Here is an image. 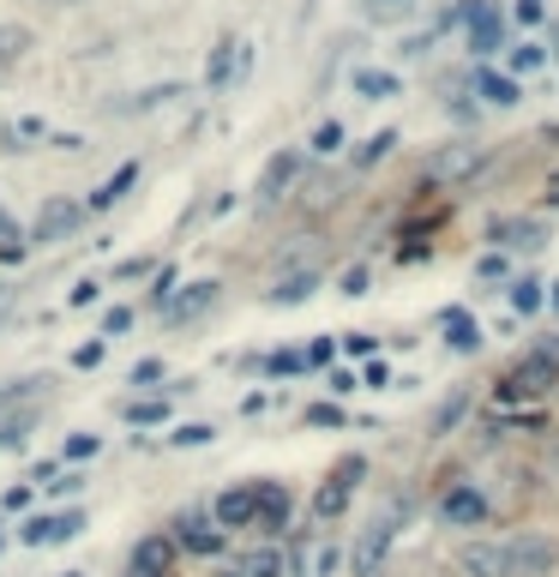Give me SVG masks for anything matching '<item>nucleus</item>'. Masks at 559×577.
Returning <instances> with one entry per match:
<instances>
[{"label":"nucleus","instance_id":"nucleus-52","mask_svg":"<svg viewBox=\"0 0 559 577\" xmlns=\"http://www.w3.org/2000/svg\"><path fill=\"white\" fill-rule=\"evenodd\" d=\"M0 313H7V289H0Z\"/></svg>","mask_w":559,"mask_h":577},{"label":"nucleus","instance_id":"nucleus-39","mask_svg":"<svg viewBox=\"0 0 559 577\" xmlns=\"http://www.w3.org/2000/svg\"><path fill=\"white\" fill-rule=\"evenodd\" d=\"M271 374H301V367H308V355H295V349H283V355H271Z\"/></svg>","mask_w":559,"mask_h":577},{"label":"nucleus","instance_id":"nucleus-34","mask_svg":"<svg viewBox=\"0 0 559 577\" xmlns=\"http://www.w3.org/2000/svg\"><path fill=\"white\" fill-rule=\"evenodd\" d=\"M337 145H343V126H337V121H325L320 133H313V145H308V151H313V157H332Z\"/></svg>","mask_w":559,"mask_h":577},{"label":"nucleus","instance_id":"nucleus-35","mask_svg":"<svg viewBox=\"0 0 559 577\" xmlns=\"http://www.w3.org/2000/svg\"><path fill=\"white\" fill-rule=\"evenodd\" d=\"M505 271H512V259H505V253H481V259H476L481 284H493V277H505Z\"/></svg>","mask_w":559,"mask_h":577},{"label":"nucleus","instance_id":"nucleus-49","mask_svg":"<svg viewBox=\"0 0 559 577\" xmlns=\"http://www.w3.org/2000/svg\"><path fill=\"white\" fill-rule=\"evenodd\" d=\"M12 235H19V229H12V217L0 211V241H12Z\"/></svg>","mask_w":559,"mask_h":577},{"label":"nucleus","instance_id":"nucleus-24","mask_svg":"<svg viewBox=\"0 0 559 577\" xmlns=\"http://www.w3.org/2000/svg\"><path fill=\"white\" fill-rule=\"evenodd\" d=\"M355 97H398V73H379V67H355Z\"/></svg>","mask_w":559,"mask_h":577},{"label":"nucleus","instance_id":"nucleus-42","mask_svg":"<svg viewBox=\"0 0 559 577\" xmlns=\"http://www.w3.org/2000/svg\"><path fill=\"white\" fill-rule=\"evenodd\" d=\"M343 295H367V271L355 265V271H343Z\"/></svg>","mask_w":559,"mask_h":577},{"label":"nucleus","instance_id":"nucleus-12","mask_svg":"<svg viewBox=\"0 0 559 577\" xmlns=\"http://www.w3.org/2000/svg\"><path fill=\"white\" fill-rule=\"evenodd\" d=\"M247 36H228V43H217L211 48V67H205V91H223L228 79H235L241 67H247Z\"/></svg>","mask_w":559,"mask_h":577},{"label":"nucleus","instance_id":"nucleus-21","mask_svg":"<svg viewBox=\"0 0 559 577\" xmlns=\"http://www.w3.org/2000/svg\"><path fill=\"white\" fill-rule=\"evenodd\" d=\"M476 91L488 97L493 109H517V102H524V91H517L512 73H476Z\"/></svg>","mask_w":559,"mask_h":577},{"label":"nucleus","instance_id":"nucleus-28","mask_svg":"<svg viewBox=\"0 0 559 577\" xmlns=\"http://www.w3.org/2000/svg\"><path fill=\"white\" fill-rule=\"evenodd\" d=\"M469 415V397L463 391H451L446 403H439V415H434V433H446V428H457V421Z\"/></svg>","mask_w":559,"mask_h":577},{"label":"nucleus","instance_id":"nucleus-19","mask_svg":"<svg viewBox=\"0 0 559 577\" xmlns=\"http://www.w3.org/2000/svg\"><path fill=\"white\" fill-rule=\"evenodd\" d=\"M31 428H36V403L19 409L12 397H0V445H24L31 440Z\"/></svg>","mask_w":559,"mask_h":577},{"label":"nucleus","instance_id":"nucleus-3","mask_svg":"<svg viewBox=\"0 0 559 577\" xmlns=\"http://www.w3.org/2000/svg\"><path fill=\"white\" fill-rule=\"evenodd\" d=\"M488 169V151L481 145H469V138H451V145H439L434 157H427V181H469V175H481Z\"/></svg>","mask_w":559,"mask_h":577},{"label":"nucleus","instance_id":"nucleus-44","mask_svg":"<svg viewBox=\"0 0 559 577\" xmlns=\"http://www.w3.org/2000/svg\"><path fill=\"white\" fill-rule=\"evenodd\" d=\"M517 24H541V0H517Z\"/></svg>","mask_w":559,"mask_h":577},{"label":"nucleus","instance_id":"nucleus-46","mask_svg":"<svg viewBox=\"0 0 559 577\" xmlns=\"http://www.w3.org/2000/svg\"><path fill=\"white\" fill-rule=\"evenodd\" d=\"M72 362H79V367H97V362H103V343H85V349L72 355Z\"/></svg>","mask_w":559,"mask_h":577},{"label":"nucleus","instance_id":"nucleus-2","mask_svg":"<svg viewBox=\"0 0 559 577\" xmlns=\"http://www.w3.org/2000/svg\"><path fill=\"white\" fill-rule=\"evenodd\" d=\"M559 379V362H548V355H524V362L512 367V374H505L500 385H493V397H500V403H517V397H536V391H548V385Z\"/></svg>","mask_w":559,"mask_h":577},{"label":"nucleus","instance_id":"nucleus-6","mask_svg":"<svg viewBox=\"0 0 559 577\" xmlns=\"http://www.w3.org/2000/svg\"><path fill=\"white\" fill-rule=\"evenodd\" d=\"M211 518H217L223 530H247V523H259V481H247V487H223L217 506H211Z\"/></svg>","mask_w":559,"mask_h":577},{"label":"nucleus","instance_id":"nucleus-54","mask_svg":"<svg viewBox=\"0 0 559 577\" xmlns=\"http://www.w3.org/2000/svg\"><path fill=\"white\" fill-rule=\"evenodd\" d=\"M126 577H133V572H126Z\"/></svg>","mask_w":559,"mask_h":577},{"label":"nucleus","instance_id":"nucleus-18","mask_svg":"<svg viewBox=\"0 0 559 577\" xmlns=\"http://www.w3.org/2000/svg\"><path fill=\"white\" fill-rule=\"evenodd\" d=\"M169 559H175V542L145 535V542L133 547V577H169Z\"/></svg>","mask_w":559,"mask_h":577},{"label":"nucleus","instance_id":"nucleus-26","mask_svg":"<svg viewBox=\"0 0 559 577\" xmlns=\"http://www.w3.org/2000/svg\"><path fill=\"white\" fill-rule=\"evenodd\" d=\"M133 428H157V421H169V397H150V403H126L121 409Z\"/></svg>","mask_w":559,"mask_h":577},{"label":"nucleus","instance_id":"nucleus-36","mask_svg":"<svg viewBox=\"0 0 559 577\" xmlns=\"http://www.w3.org/2000/svg\"><path fill=\"white\" fill-rule=\"evenodd\" d=\"M373 349H379V343L367 337V331H355V337H343V355H355V362H373Z\"/></svg>","mask_w":559,"mask_h":577},{"label":"nucleus","instance_id":"nucleus-15","mask_svg":"<svg viewBox=\"0 0 559 577\" xmlns=\"http://www.w3.org/2000/svg\"><path fill=\"white\" fill-rule=\"evenodd\" d=\"M79 217H85V204H72V199H48V204H43V217H36V229H31V241H60V235H72V229H79Z\"/></svg>","mask_w":559,"mask_h":577},{"label":"nucleus","instance_id":"nucleus-16","mask_svg":"<svg viewBox=\"0 0 559 577\" xmlns=\"http://www.w3.org/2000/svg\"><path fill=\"white\" fill-rule=\"evenodd\" d=\"M488 235L500 241V253H505V247H541V241H548V229H541L536 217H493Z\"/></svg>","mask_w":559,"mask_h":577},{"label":"nucleus","instance_id":"nucleus-13","mask_svg":"<svg viewBox=\"0 0 559 577\" xmlns=\"http://www.w3.org/2000/svg\"><path fill=\"white\" fill-rule=\"evenodd\" d=\"M211 301H217V277H199V284H187L181 295H169L163 319H169V325H187V319H193V313H205Z\"/></svg>","mask_w":559,"mask_h":577},{"label":"nucleus","instance_id":"nucleus-22","mask_svg":"<svg viewBox=\"0 0 559 577\" xmlns=\"http://www.w3.org/2000/svg\"><path fill=\"white\" fill-rule=\"evenodd\" d=\"M133 181H138V163H121V169H114V175H109V181H103V187H97V192H91V211H109V204H114V199H121V192H126V187H133Z\"/></svg>","mask_w":559,"mask_h":577},{"label":"nucleus","instance_id":"nucleus-47","mask_svg":"<svg viewBox=\"0 0 559 577\" xmlns=\"http://www.w3.org/2000/svg\"><path fill=\"white\" fill-rule=\"evenodd\" d=\"M0 506H7V511H24V506H31V487H12V493L0 499Z\"/></svg>","mask_w":559,"mask_h":577},{"label":"nucleus","instance_id":"nucleus-10","mask_svg":"<svg viewBox=\"0 0 559 577\" xmlns=\"http://www.w3.org/2000/svg\"><path fill=\"white\" fill-rule=\"evenodd\" d=\"M500 43H505V12L493 0H481L476 19H469V55H500Z\"/></svg>","mask_w":559,"mask_h":577},{"label":"nucleus","instance_id":"nucleus-14","mask_svg":"<svg viewBox=\"0 0 559 577\" xmlns=\"http://www.w3.org/2000/svg\"><path fill=\"white\" fill-rule=\"evenodd\" d=\"M301 163H308V157H301V151H277V157L265 163V175H259V199H265V204H271V199H283V192L295 187Z\"/></svg>","mask_w":559,"mask_h":577},{"label":"nucleus","instance_id":"nucleus-45","mask_svg":"<svg viewBox=\"0 0 559 577\" xmlns=\"http://www.w3.org/2000/svg\"><path fill=\"white\" fill-rule=\"evenodd\" d=\"M97 295H103V284H79V289H72V307H91Z\"/></svg>","mask_w":559,"mask_h":577},{"label":"nucleus","instance_id":"nucleus-38","mask_svg":"<svg viewBox=\"0 0 559 577\" xmlns=\"http://www.w3.org/2000/svg\"><path fill=\"white\" fill-rule=\"evenodd\" d=\"M308 421H313V428H337L343 409H337V403H308Z\"/></svg>","mask_w":559,"mask_h":577},{"label":"nucleus","instance_id":"nucleus-7","mask_svg":"<svg viewBox=\"0 0 559 577\" xmlns=\"http://www.w3.org/2000/svg\"><path fill=\"white\" fill-rule=\"evenodd\" d=\"M439 518H446L451 530H476V523H488V493H481V487H451V493L439 499Z\"/></svg>","mask_w":559,"mask_h":577},{"label":"nucleus","instance_id":"nucleus-37","mask_svg":"<svg viewBox=\"0 0 559 577\" xmlns=\"http://www.w3.org/2000/svg\"><path fill=\"white\" fill-rule=\"evenodd\" d=\"M332 355H337L332 337H313V343H308V367H332Z\"/></svg>","mask_w":559,"mask_h":577},{"label":"nucleus","instance_id":"nucleus-27","mask_svg":"<svg viewBox=\"0 0 559 577\" xmlns=\"http://www.w3.org/2000/svg\"><path fill=\"white\" fill-rule=\"evenodd\" d=\"M541 289H548V284H536V277H517V284H512V307H517V313H541Z\"/></svg>","mask_w":559,"mask_h":577},{"label":"nucleus","instance_id":"nucleus-40","mask_svg":"<svg viewBox=\"0 0 559 577\" xmlns=\"http://www.w3.org/2000/svg\"><path fill=\"white\" fill-rule=\"evenodd\" d=\"M126 325H133V307H109V319H103V337H121Z\"/></svg>","mask_w":559,"mask_h":577},{"label":"nucleus","instance_id":"nucleus-32","mask_svg":"<svg viewBox=\"0 0 559 577\" xmlns=\"http://www.w3.org/2000/svg\"><path fill=\"white\" fill-rule=\"evenodd\" d=\"M211 440H217L211 421H187V428H175V445H211Z\"/></svg>","mask_w":559,"mask_h":577},{"label":"nucleus","instance_id":"nucleus-23","mask_svg":"<svg viewBox=\"0 0 559 577\" xmlns=\"http://www.w3.org/2000/svg\"><path fill=\"white\" fill-rule=\"evenodd\" d=\"M313 289H320V277H313V271H295V277H283V284L271 289V307H301Z\"/></svg>","mask_w":559,"mask_h":577},{"label":"nucleus","instance_id":"nucleus-11","mask_svg":"<svg viewBox=\"0 0 559 577\" xmlns=\"http://www.w3.org/2000/svg\"><path fill=\"white\" fill-rule=\"evenodd\" d=\"M512 554H517V577H548L559 566V542H548V535H517Z\"/></svg>","mask_w":559,"mask_h":577},{"label":"nucleus","instance_id":"nucleus-51","mask_svg":"<svg viewBox=\"0 0 559 577\" xmlns=\"http://www.w3.org/2000/svg\"><path fill=\"white\" fill-rule=\"evenodd\" d=\"M48 7H79V0H48Z\"/></svg>","mask_w":559,"mask_h":577},{"label":"nucleus","instance_id":"nucleus-48","mask_svg":"<svg viewBox=\"0 0 559 577\" xmlns=\"http://www.w3.org/2000/svg\"><path fill=\"white\" fill-rule=\"evenodd\" d=\"M157 374H163V362H138V367H133V379H138V385H150Z\"/></svg>","mask_w":559,"mask_h":577},{"label":"nucleus","instance_id":"nucleus-50","mask_svg":"<svg viewBox=\"0 0 559 577\" xmlns=\"http://www.w3.org/2000/svg\"><path fill=\"white\" fill-rule=\"evenodd\" d=\"M548 204H559V175H554V181H548Z\"/></svg>","mask_w":559,"mask_h":577},{"label":"nucleus","instance_id":"nucleus-33","mask_svg":"<svg viewBox=\"0 0 559 577\" xmlns=\"http://www.w3.org/2000/svg\"><path fill=\"white\" fill-rule=\"evenodd\" d=\"M85 457H97V433H72L67 452H60V464H85Z\"/></svg>","mask_w":559,"mask_h":577},{"label":"nucleus","instance_id":"nucleus-4","mask_svg":"<svg viewBox=\"0 0 559 577\" xmlns=\"http://www.w3.org/2000/svg\"><path fill=\"white\" fill-rule=\"evenodd\" d=\"M361 476H367L361 457H343L332 476L320 481V493H313V518H343V511H349V499H355V481H361Z\"/></svg>","mask_w":559,"mask_h":577},{"label":"nucleus","instance_id":"nucleus-25","mask_svg":"<svg viewBox=\"0 0 559 577\" xmlns=\"http://www.w3.org/2000/svg\"><path fill=\"white\" fill-rule=\"evenodd\" d=\"M241 572H247V577H283V572H289V559L277 554L271 542H265V547H253V554H247V566H241Z\"/></svg>","mask_w":559,"mask_h":577},{"label":"nucleus","instance_id":"nucleus-9","mask_svg":"<svg viewBox=\"0 0 559 577\" xmlns=\"http://www.w3.org/2000/svg\"><path fill=\"white\" fill-rule=\"evenodd\" d=\"M289 518H295V499H289L283 481H259V535H283Z\"/></svg>","mask_w":559,"mask_h":577},{"label":"nucleus","instance_id":"nucleus-29","mask_svg":"<svg viewBox=\"0 0 559 577\" xmlns=\"http://www.w3.org/2000/svg\"><path fill=\"white\" fill-rule=\"evenodd\" d=\"M24 48H31V36L12 31V24H0V67H12V60H19Z\"/></svg>","mask_w":559,"mask_h":577},{"label":"nucleus","instance_id":"nucleus-31","mask_svg":"<svg viewBox=\"0 0 559 577\" xmlns=\"http://www.w3.org/2000/svg\"><path fill=\"white\" fill-rule=\"evenodd\" d=\"M541 60H548V48H541V43H517L512 48V73H536Z\"/></svg>","mask_w":559,"mask_h":577},{"label":"nucleus","instance_id":"nucleus-20","mask_svg":"<svg viewBox=\"0 0 559 577\" xmlns=\"http://www.w3.org/2000/svg\"><path fill=\"white\" fill-rule=\"evenodd\" d=\"M446 343L457 355H476L481 349V325H476V313H469V307H451L446 313Z\"/></svg>","mask_w":559,"mask_h":577},{"label":"nucleus","instance_id":"nucleus-41","mask_svg":"<svg viewBox=\"0 0 559 577\" xmlns=\"http://www.w3.org/2000/svg\"><path fill=\"white\" fill-rule=\"evenodd\" d=\"M361 385H373V391H385V385H391L385 362H367V367H361Z\"/></svg>","mask_w":559,"mask_h":577},{"label":"nucleus","instance_id":"nucleus-30","mask_svg":"<svg viewBox=\"0 0 559 577\" xmlns=\"http://www.w3.org/2000/svg\"><path fill=\"white\" fill-rule=\"evenodd\" d=\"M391 145H398V133H391V126H385V133H373V138H367V151H361V157H355V163H361V169H373L379 157H391Z\"/></svg>","mask_w":559,"mask_h":577},{"label":"nucleus","instance_id":"nucleus-1","mask_svg":"<svg viewBox=\"0 0 559 577\" xmlns=\"http://www.w3.org/2000/svg\"><path fill=\"white\" fill-rule=\"evenodd\" d=\"M410 523V506H385L373 523H367L361 535H355V547H349V572L355 577H379V566H385V554H391V542H398V530Z\"/></svg>","mask_w":559,"mask_h":577},{"label":"nucleus","instance_id":"nucleus-43","mask_svg":"<svg viewBox=\"0 0 559 577\" xmlns=\"http://www.w3.org/2000/svg\"><path fill=\"white\" fill-rule=\"evenodd\" d=\"M24 259V241L12 235V241H0V265H19Z\"/></svg>","mask_w":559,"mask_h":577},{"label":"nucleus","instance_id":"nucleus-17","mask_svg":"<svg viewBox=\"0 0 559 577\" xmlns=\"http://www.w3.org/2000/svg\"><path fill=\"white\" fill-rule=\"evenodd\" d=\"M223 535H228V530H223L217 518H181V535H175V542H181L187 554H217Z\"/></svg>","mask_w":559,"mask_h":577},{"label":"nucleus","instance_id":"nucleus-8","mask_svg":"<svg viewBox=\"0 0 559 577\" xmlns=\"http://www.w3.org/2000/svg\"><path fill=\"white\" fill-rule=\"evenodd\" d=\"M85 530V511H60V518H31L19 530L24 547H55V542H72V535Z\"/></svg>","mask_w":559,"mask_h":577},{"label":"nucleus","instance_id":"nucleus-5","mask_svg":"<svg viewBox=\"0 0 559 577\" xmlns=\"http://www.w3.org/2000/svg\"><path fill=\"white\" fill-rule=\"evenodd\" d=\"M457 572L463 577H517V554H512V542H469L457 554Z\"/></svg>","mask_w":559,"mask_h":577},{"label":"nucleus","instance_id":"nucleus-53","mask_svg":"<svg viewBox=\"0 0 559 577\" xmlns=\"http://www.w3.org/2000/svg\"><path fill=\"white\" fill-rule=\"evenodd\" d=\"M67 577H85V572H67Z\"/></svg>","mask_w":559,"mask_h":577}]
</instances>
